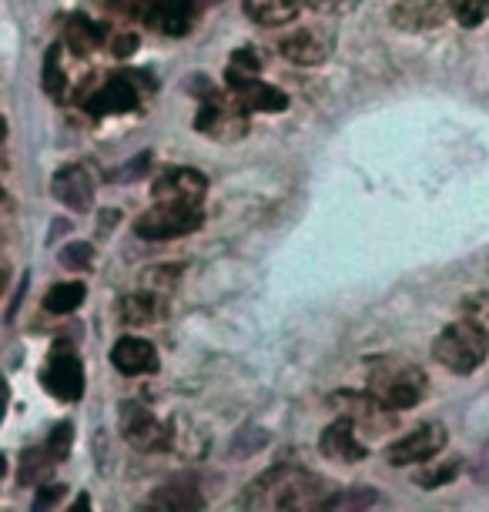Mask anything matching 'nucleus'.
I'll list each match as a JSON object with an SVG mask.
<instances>
[{
    "mask_svg": "<svg viewBox=\"0 0 489 512\" xmlns=\"http://www.w3.org/2000/svg\"><path fill=\"white\" fill-rule=\"evenodd\" d=\"M325 482L299 466H275L248 486L245 509H325L332 492H322Z\"/></svg>",
    "mask_w": 489,
    "mask_h": 512,
    "instance_id": "1",
    "label": "nucleus"
},
{
    "mask_svg": "<svg viewBox=\"0 0 489 512\" xmlns=\"http://www.w3.org/2000/svg\"><path fill=\"white\" fill-rule=\"evenodd\" d=\"M433 355H436V362L443 365V369L456 372V375H469V372H476L479 365L486 362L489 335L479 332V328L473 322H466V318H459V322L446 325L443 332L436 335Z\"/></svg>",
    "mask_w": 489,
    "mask_h": 512,
    "instance_id": "2",
    "label": "nucleus"
},
{
    "mask_svg": "<svg viewBox=\"0 0 489 512\" xmlns=\"http://www.w3.org/2000/svg\"><path fill=\"white\" fill-rule=\"evenodd\" d=\"M369 392L379 395L389 409H412L426 395V375L402 359H379L369 372Z\"/></svg>",
    "mask_w": 489,
    "mask_h": 512,
    "instance_id": "3",
    "label": "nucleus"
},
{
    "mask_svg": "<svg viewBox=\"0 0 489 512\" xmlns=\"http://www.w3.org/2000/svg\"><path fill=\"white\" fill-rule=\"evenodd\" d=\"M201 228V208H188V205H168V201H158L155 208L145 211L138 218V238L145 241H171L181 235H191V231Z\"/></svg>",
    "mask_w": 489,
    "mask_h": 512,
    "instance_id": "4",
    "label": "nucleus"
},
{
    "mask_svg": "<svg viewBox=\"0 0 489 512\" xmlns=\"http://www.w3.org/2000/svg\"><path fill=\"white\" fill-rule=\"evenodd\" d=\"M245 114L238 108V101L232 98V91L228 94H208V101L201 104L198 118H195V128L201 134H208L212 141H238L242 134L248 131V121Z\"/></svg>",
    "mask_w": 489,
    "mask_h": 512,
    "instance_id": "5",
    "label": "nucleus"
},
{
    "mask_svg": "<svg viewBox=\"0 0 489 512\" xmlns=\"http://www.w3.org/2000/svg\"><path fill=\"white\" fill-rule=\"evenodd\" d=\"M329 409L335 415H345L356 425H362L366 432H389L396 425V409H389L379 395L372 392H335L329 395Z\"/></svg>",
    "mask_w": 489,
    "mask_h": 512,
    "instance_id": "6",
    "label": "nucleus"
},
{
    "mask_svg": "<svg viewBox=\"0 0 489 512\" xmlns=\"http://www.w3.org/2000/svg\"><path fill=\"white\" fill-rule=\"evenodd\" d=\"M118 425H121V436L141 452H158L171 446V429L161 425L155 415L138 402H121Z\"/></svg>",
    "mask_w": 489,
    "mask_h": 512,
    "instance_id": "7",
    "label": "nucleus"
},
{
    "mask_svg": "<svg viewBox=\"0 0 489 512\" xmlns=\"http://www.w3.org/2000/svg\"><path fill=\"white\" fill-rule=\"evenodd\" d=\"M446 449V429L439 422H426L419 429H412L406 439H399L396 446H389L386 459L392 466H419V462L436 459Z\"/></svg>",
    "mask_w": 489,
    "mask_h": 512,
    "instance_id": "8",
    "label": "nucleus"
},
{
    "mask_svg": "<svg viewBox=\"0 0 489 512\" xmlns=\"http://www.w3.org/2000/svg\"><path fill=\"white\" fill-rule=\"evenodd\" d=\"M208 191V178L195 168H168L161 171V178L155 181L151 195L158 201H168V205H188V208H201V198Z\"/></svg>",
    "mask_w": 489,
    "mask_h": 512,
    "instance_id": "9",
    "label": "nucleus"
},
{
    "mask_svg": "<svg viewBox=\"0 0 489 512\" xmlns=\"http://www.w3.org/2000/svg\"><path fill=\"white\" fill-rule=\"evenodd\" d=\"M449 17H453V0H399L392 7V24L409 34L436 31Z\"/></svg>",
    "mask_w": 489,
    "mask_h": 512,
    "instance_id": "10",
    "label": "nucleus"
},
{
    "mask_svg": "<svg viewBox=\"0 0 489 512\" xmlns=\"http://www.w3.org/2000/svg\"><path fill=\"white\" fill-rule=\"evenodd\" d=\"M44 385L54 399L78 402L84 395V365L74 352H54L44 369Z\"/></svg>",
    "mask_w": 489,
    "mask_h": 512,
    "instance_id": "11",
    "label": "nucleus"
},
{
    "mask_svg": "<svg viewBox=\"0 0 489 512\" xmlns=\"http://www.w3.org/2000/svg\"><path fill=\"white\" fill-rule=\"evenodd\" d=\"M138 108V84L128 74L111 77L104 88H98L84 101V111L94 114V118H108V114H128Z\"/></svg>",
    "mask_w": 489,
    "mask_h": 512,
    "instance_id": "12",
    "label": "nucleus"
},
{
    "mask_svg": "<svg viewBox=\"0 0 489 512\" xmlns=\"http://www.w3.org/2000/svg\"><path fill=\"white\" fill-rule=\"evenodd\" d=\"M51 191L71 211H88L94 205V178L84 164H64L51 181Z\"/></svg>",
    "mask_w": 489,
    "mask_h": 512,
    "instance_id": "13",
    "label": "nucleus"
},
{
    "mask_svg": "<svg viewBox=\"0 0 489 512\" xmlns=\"http://www.w3.org/2000/svg\"><path fill=\"white\" fill-rule=\"evenodd\" d=\"M278 51L299 67L325 64L332 57V34L319 31V27H302V31H295L292 37H285V41L278 44Z\"/></svg>",
    "mask_w": 489,
    "mask_h": 512,
    "instance_id": "14",
    "label": "nucleus"
},
{
    "mask_svg": "<svg viewBox=\"0 0 489 512\" xmlns=\"http://www.w3.org/2000/svg\"><path fill=\"white\" fill-rule=\"evenodd\" d=\"M319 449H322V456L332 459V462L366 459V446H362V439L356 436V422L345 419V415H339L332 425H325L322 439H319Z\"/></svg>",
    "mask_w": 489,
    "mask_h": 512,
    "instance_id": "15",
    "label": "nucleus"
},
{
    "mask_svg": "<svg viewBox=\"0 0 489 512\" xmlns=\"http://www.w3.org/2000/svg\"><path fill=\"white\" fill-rule=\"evenodd\" d=\"M111 362L121 375H145L158 369V352L148 338L124 335L118 345L111 349Z\"/></svg>",
    "mask_w": 489,
    "mask_h": 512,
    "instance_id": "16",
    "label": "nucleus"
},
{
    "mask_svg": "<svg viewBox=\"0 0 489 512\" xmlns=\"http://www.w3.org/2000/svg\"><path fill=\"white\" fill-rule=\"evenodd\" d=\"M151 509H171V512H188V509H205V496H201L195 479H171L165 482L155 499H151Z\"/></svg>",
    "mask_w": 489,
    "mask_h": 512,
    "instance_id": "17",
    "label": "nucleus"
},
{
    "mask_svg": "<svg viewBox=\"0 0 489 512\" xmlns=\"http://www.w3.org/2000/svg\"><path fill=\"white\" fill-rule=\"evenodd\" d=\"M232 98L238 101V108L255 114H275V111H285L289 108V98L285 91L272 88V84H262V81H252V84H242V88H232Z\"/></svg>",
    "mask_w": 489,
    "mask_h": 512,
    "instance_id": "18",
    "label": "nucleus"
},
{
    "mask_svg": "<svg viewBox=\"0 0 489 512\" xmlns=\"http://www.w3.org/2000/svg\"><path fill=\"white\" fill-rule=\"evenodd\" d=\"M104 37H108V31H104L101 24H94L91 17H84V14H71L67 17V24H64V41L67 47H71L78 57H88L94 54L98 47L104 44Z\"/></svg>",
    "mask_w": 489,
    "mask_h": 512,
    "instance_id": "19",
    "label": "nucleus"
},
{
    "mask_svg": "<svg viewBox=\"0 0 489 512\" xmlns=\"http://www.w3.org/2000/svg\"><path fill=\"white\" fill-rule=\"evenodd\" d=\"M161 315H165V295L151 292V288H145V292H138L131 298H124V305H121L124 325H134V328L155 325Z\"/></svg>",
    "mask_w": 489,
    "mask_h": 512,
    "instance_id": "20",
    "label": "nucleus"
},
{
    "mask_svg": "<svg viewBox=\"0 0 489 512\" xmlns=\"http://www.w3.org/2000/svg\"><path fill=\"white\" fill-rule=\"evenodd\" d=\"M245 14L262 27H282L295 21L299 0H245Z\"/></svg>",
    "mask_w": 489,
    "mask_h": 512,
    "instance_id": "21",
    "label": "nucleus"
},
{
    "mask_svg": "<svg viewBox=\"0 0 489 512\" xmlns=\"http://www.w3.org/2000/svg\"><path fill=\"white\" fill-rule=\"evenodd\" d=\"M155 27H161L165 34L171 37H181L188 34L191 21H195V0H161V4L155 7Z\"/></svg>",
    "mask_w": 489,
    "mask_h": 512,
    "instance_id": "22",
    "label": "nucleus"
},
{
    "mask_svg": "<svg viewBox=\"0 0 489 512\" xmlns=\"http://www.w3.org/2000/svg\"><path fill=\"white\" fill-rule=\"evenodd\" d=\"M258 74H262V61H258V54L252 51V47H242V51H235L232 57H228V67H225L228 88L252 84V81H258Z\"/></svg>",
    "mask_w": 489,
    "mask_h": 512,
    "instance_id": "23",
    "label": "nucleus"
},
{
    "mask_svg": "<svg viewBox=\"0 0 489 512\" xmlns=\"http://www.w3.org/2000/svg\"><path fill=\"white\" fill-rule=\"evenodd\" d=\"M54 462H61V459H57L47 446L44 449H27L24 459H21V476H17V482H21V486L44 482L54 472Z\"/></svg>",
    "mask_w": 489,
    "mask_h": 512,
    "instance_id": "24",
    "label": "nucleus"
},
{
    "mask_svg": "<svg viewBox=\"0 0 489 512\" xmlns=\"http://www.w3.org/2000/svg\"><path fill=\"white\" fill-rule=\"evenodd\" d=\"M84 295H88L84 282H61V285H54L51 292L44 295V308H47V312H54V315H67V312H74V308L84 302Z\"/></svg>",
    "mask_w": 489,
    "mask_h": 512,
    "instance_id": "25",
    "label": "nucleus"
},
{
    "mask_svg": "<svg viewBox=\"0 0 489 512\" xmlns=\"http://www.w3.org/2000/svg\"><path fill=\"white\" fill-rule=\"evenodd\" d=\"M376 502H382L376 489H342V492H332L325 509H369V506H376Z\"/></svg>",
    "mask_w": 489,
    "mask_h": 512,
    "instance_id": "26",
    "label": "nucleus"
},
{
    "mask_svg": "<svg viewBox=\"0 0 489 512\" xmlns=\"http://www.w3.org/2000/svg\"><path fill=\"white\" fill-rule=\"evenodd\" d=\"M459 312H463L466 322H473L479 332L489 335V292H473L463 298V305H459Z\"/></svg>",
    "mask_w": 489,
    "mask_h": 512,
    "instance_id": "27",
    "label": "nucleus"
},
{
    "mask_svg": "<svg viewBox=\"0 0 489 512\" xmlns=\"http://www.w3.org/2000/svg\"><path fill=\"white\" fill-rule=\"evenodd\" d=\"M453 17L463 27H479L489 17V0H453Z\"/></svg>",
    "mask_w": 489,
    "mask_h": 512,
    "instance_id": "28",
    "label": "nucleus"
},
{
    "mask_svg": "<svg viewBox=\"0 0 489 512\" xmlns=\"http://www.w3.org/2000/svg\"><path fill=\"white\" fill-rule=\"evenodd\" d=\"M44 91L51 94V98H64L67 91V77L61 71V64H57V47L44 54Z\"/></svg>",
    "mask_w": 489,
    "mask_h": 512,
    "instance_id": "29",
    "label": "nucleus"
},
{
    "mask_svg": "<svg viewBox=\"0 0 489 512\" xmlns=\"http://www.w3.org/2000/svg\"><path fill=\"white\" fill-rule=\"evenodd\" d=\"M459 476V462H439V466H429L426 472H416V482L426 489H436V486H446Z\"/></svg>",
    "mask_w": 489,
    "mask_h": 512,
    "instance_id": "30",
    "label": "nucleus"
},
{
    "mask_svg": "<svg viewBox=\"0 0 489 512\" xmlns=\"http://www.w3.org/2000/svg\"><path fill=\"white\" fill-rule=\"evenodd\" d=\"M94 262V248L88 241H74V245H67L61 251V265L71 268V272H81V268H91Z\"/></svg>",
    "mask_w": 489,
    "mask_h": 512,
    "instance_id": "31",
    "label": "nucleus"
},
{
    "mask_svg": "<svg viewBox=\"0 0 489 512\" xmlns=\"http://www.w3.org/2000/svg\"><path fill=\"white\" fill-rule=\"evenodd\" d=\"M71 439H74V425L71 422H57L51 429V436H47V449H51L57 459H64L67 452H71Z\"/></svg>",
    "mask_w": 489,
    "mask_h": 512,
    "instance_id": "32",
    "label": "nucleus"
},
{
    "mask_svg": "<svg viewBox=\"0 0 489 512\" xmlns=\"http://www.w3.org/2000/svg\"><path fill=\"white\" fill-rule=\"evenodd\" d=\"M148 164H151V154H148V151H141L134 161L121 164V168L111 175V181H134V178H141V175H145V171H148Z\"/></svg>",
    "mask_w": 489,
    "mask_h": 512,
    "instance_id": "33",
    "label": "nucleus"
},
{
    "mask_svg": "<svg viewBox=\"0 0 489 512\" xmlns=\"http://www.w3.org/2000/svg\"><path fill=\"white\" fill-rule=\"evenodd\" d=\"M305 4H309L312 11H319V14L339 17V14H352L362 4V0H305Z\"/></svg>",
    "mask_w": 489,
    "mask_h": 512,
    "instance_id": "34",
    "label": "nucleus"
},
{
    "mask_svg": "<svg viewBox=\"0 0 489 512\" xmlns=\"http://www.w3.org/2000/svg\"><path fill=\"white\" fill-rule=\"evenodd\" d=\"M64 486H61V482H57V486H41V489H37V496H34V509L37 512H44V509H51V506H57V502H61L64 499Z\"/></svg>",
    "mask_w": 489,
    "mask_h": 512,
    "instance_id": "35",
    "label": "nucleus"
},
{
    "mask_svg": "<svg viewBox=\"0 0 489 512\" xmlns=\"http://www.w3.org/2000/svg\"><path fill=\"white\" fill-rule=\"evenodd\" d=\"M111 47H114V54H118V57H128V54L138 51V37H134V34H121Z\"/></svg>",
    "mask_w": 489,
    "mask_h": 512,
    "instance_id": "36",
    "label": "nucleus"
},
{
    "mask_svg": "<svg viewBox=\"0 0 489 512\" xmlns=\"http://www.w3.org/2000/svg\"><path fill=\"white\" fill-rule=\"evenodd\" d=\"M81 509H91V499L88 496H81L78 502H74V512H81Z\"/></svg>",
    "mask_w": 489,
    "mask_h": 512,
    "instance_id": "37",
    "label": "nucleus"
}]
</instances>
